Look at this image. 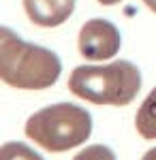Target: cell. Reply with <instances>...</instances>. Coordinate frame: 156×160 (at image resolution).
<instances>
[{"label":"cell","instance_id":"2","mask_svg":"<svg viewBox=\"0 0 156 160\" xmlns=\"http://www.w3.org/2000/svg\"><path fill=\"white\" fill-rule=\"evenodd\" d=\"M69 90L94 105H131L141 90V73L128 60L103 66H77L69 77Z\"/></svg>","mask_w":156,"mask_h":160},{"label":"cell","instance_id":"6","mask_svg":"<svg viewBox=\"0 0 156 160\" xmlns=\"http://www.w3.org/2000/svg\"><path fill=\"white\" fill-rule=\"evenodd\" d=\"M135 128L143 139H156V88L141 102L135 115Z\"/></svg>","mask_w":156,"mask_h":160},{"label":"cell","instance_id":"5","mask_svg":"<svg viewBox=\"0 0 156 160\" xmlns=\"http://www.w3.org/2000/svg\"><path fill=\"white\" fill-rule=\"evenodd\" d=\"M24 11L32 24L56 28L64 24L75 11V0H22Z\"/></svg>","mask_w":156,"mask_h":160},{"label":"cell","instance_id":"10","mask_svg":"<svg viewBox=\"0 0 156 160\" xmlns=\"http://www.w3.org/2000/svg\"><path fill=\"white\" fill-rule=\"evenodd\" d=\"M143 2L148 4V9H150V11L156 13V0H143Z\"/></svg>","mask_w":156,"mask_h":160},{"label":"cell","instance_id":"7","mask_svg":"<svg viewBox=\"0 0 156 160\" xmlns=\"http://www.w3.org/2000/svg\"><path fill=\"white\" fill-rule=\"evenodd\" d=\"M0 160H43L32 148H28L24 143L9 141L0 149Z\"/></svg>","mask_w":156,"mask_h":160},{"label":"cell","instance_id":"3","mask_svg":"<svg viewBox=\"0 0 156 160\" xmlns=\"http://www.w3.org/2000/svg\"><path fill=\"white\" fill-rule=\"evenodd\" d=\"M24 132L39 148L58 154L88 141L92 135V118L73 102H58L30 115Z\"/></svg>","mask_w":156,"mask_h":160},{"label":"cell","instance_id":"8","mask_svg":"<svg viewBox=\"0 0 156 160\" xmlns=\"http://www.w3.org/2000/svg\"><path fill=\"white\" fill-rule=\"evenodd\" d=\"M73 160H116V154L107 145H90L81 149Z\"/></svg>","mask_w":156,"mask_h":160},{"label":"cell","instance_id":"11","mask_svg":"<svg viewBox=\"0 0 156 160\" xmlns=\"http://www.w3.org/2000/svg\"><path fill=\"white\" fill-rule=\"evenodd\" d=\"M101 4H105V7H111V4H118V2H122V0H98Z\"/></svg>","mask_w":156,"mask_h":160},{"label":"cell","instance_id":"4","mask_svg":"<svg viewBox=\"0 0 156 160\" xmlns=\"http://www.w3.org/2000/svg\"><path fill=\"white\" fill-rule=\"evenodd\" d=\"M77 47H79V53L90 62L111 60L122 47V37L111 22L90 19L79 30Z\"/></svg>","mask_w":156,"mask_h":160},{"label":"cell","instance_id":"1","mask_svg":"<svg viewBox=\"0 0 156 160\" xmlns=\"http://www.w3.org/2000/svg\"><path fill=\"white\" fill-rule=\"evenodd\" d=\"M60 58L51 49L26 43L11 28H0V79L19 90H45L60 77Z\"/></svg>","mask_w":156,"mask_h":160},{"label":"cell","instance_id":"9","mask_svg":"<svg viewBox=\"0 0 156 160\" xmlns=\"http://www.w3.org/2000/svg\"><path fill=\"white\" fill-rule=\"evenodd\" d=\"M141 160H156V148H152V149H148L143 154V158Z\"/></svg>","mask_w":156,"mask_h":160}]
</instances>
